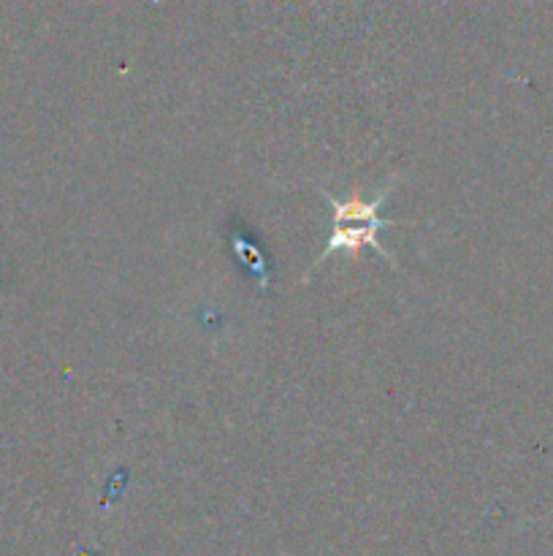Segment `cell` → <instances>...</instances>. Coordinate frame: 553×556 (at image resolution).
I'll use <instances>...</instances> for the list:
<instances>
[{
    "mask_svg": "<svg viewBox=\"0 0 553 556\" xmlns=\"http://www.w3.org/2000/svg\"><path fill=\"white\" fill-rule=\"evenodd\" d=\"M231 247H234L236 258L255 274L258 288H261V291H269L272 280H269V269H266V258H263L261 250H258L253 242H247L242 234H231Z\"/></svg>",
    "mask_w": 553,
    "mask_h": 556,
    "instance_id": "7a4b0ae2",
    "label": "cell"
},
{
    "mask_svg": "<svg viewBox=\"0 0 553 556\" xmlns=\"http://www.w3.org/2000/svg\"><path fill=\"white\" fill-rule=\"evenodd\" d=\"M399 180H402L399 171L391 174V180L385 182V188L380 190L375 198H364V196L337 198L331 196L326 188H318L320 196L329 201L331 215H334V226H331L329 242H326V247H323V253L315 258V264L310 266V272H307V277H304V283H310L312 274L318 272L320 266L326 264L329 258H334V255L358 258V255L364 253L366 247H372L383 261H388V264L396 269L394 253H391L388 247H383V242H380V231L394 226V220H385V217L380 215V209H383L385 201L391 198V193H394L396 182Z\"/></svg>",
    "mask_w": 553,
    "mask_h": 556,
    "instance_id": "6da1fadb",
    "label": "cell"
}]
</instances>
